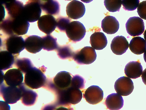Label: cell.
<instances>
[{
	"label": "cell",
	"instance_id": "6da1fadb",
	"mask_svg": "<svg viewBox=\"0 0 146 110\" xmlns=\"http://www.w3.org/2000/svg\"><path fill=\"white\" fill-rule=\"evenodd\" d=\"M59 100L61 103L70 107L71 104L75 105L80 102L82 97V93L79 89L70 87L60 89Z\"/></svg>",
	"mask_w": 146,
	"mask_h": 110
},
{
	"label": "cell",
	"instance_id": "7a4b0ae2",
	"mask_svg": "<svg viewBox=\"0 0 146 110\" xmlns=\"http://www.w3.org/2000/svg\"><path fill=\"white\" fill-rule=\"evenodd\" d=\"M46 77L39 69L32 67L25 74L24 81L27 86L36 89L43 86L45 83Z\"/></svg>",
	"mask_w": 146,
	"mask_h": 110
},
{
	"label": "cell",
	"instance_id": "3957f363",
	"mask_svg": "<svg viewBox=\"0 0 146 110\" xmlns=\"http://www.w3.org/2000/svg\"><path fill=\"white\" fill-rule=\"evenodd\" d=\"M96 57V54L94 48L90 46H85L74 51L72 59L78 64H89L95 60Z\"/></svg>",
	"mask_w": 146,
	"mask_h": 110
},
{
	"label": "cell",
	"instance_id": "277c9868",
	"mask_svg": "<svg viewBox=\"0 0 146 110\" xmlns=\"http://www.w3.org/2000/svg\"><path fill=\"white\" fill-rule=\"evenodd\" d=\"M65 32L69 40L75 43L83 38L86 31L82 23L78 21H73L68 25Z\"/></svg>",
	"mask_w": 146,
	"mask_h": 110
},
{
	"label": "cell",
	"instance_id": "5b68a950",
	"mask_svg": "<svg viewBox=\"0 0 146 110\" xmlns=\"http://www.w3.org/2000/svg\"><path fill=\"white\" fill-rule=\"evenodd\" d=\"M41 9L38 2L28 1L24 5L21 15L29 22H33L40 17Z\"/></svg>",
	"mask_w": 146,
	"mask_h": 110
},
{
	"label": "cell",
	"instance_id": "8992f818",
	"mask_svg": "<svg viewBox=\"0 0 146 110\" xmlns=\"http://www.w3.org/2000/svg\"><path fill=\"white\" fill-rule=\"evenodd\" d=\"M125 27L127 32L133 37L141 35L145 30L144 21L138 17H130L125 24Z\"/></svg>",
	"mask_w": 146,
	"mask_h": 110
},
{
	"label": "cell",
	"instance_id": "52a82bcc",
	"mask_svg": "<svg viewBox=\"0 0 146 110\" xmlns=\"http://www.w3.org/2000/svg\"><path fill=\"white\" fill-rule=\"evenodd\" d=\"M114 87L117 93L122 96L129 95L133 92L134 88L132 80L125 76L118 78L115 82Z\"/></svg>",
	"mask_w": 146,
	"mask_h": 110
},
{
	"label": "cell",
	"instance_id": "ba28073f",
	"mask_svg": "<svg viewBox=\"0 0 146 110\" xmlns=\"http://www.w3.org/2000/svg\"><path fill=\"white\" fill-rule=\"evenodd\" d=\"M102 89L98 86L92 85L89 87L83 94V97L90 104L95 105L100 102L103 98Z\"/></svg>",
	"mask_w": 146,
	"mask_h": 110
},
{
	"label": "cell",
	"instance_id": "9c48e42d",
	"mask_svg": "<svg viewBox=\"0 0 146 110\" xmlns=\"http://www.w3.org/2000/svg\"><path fill=\"white\" fill-rule=\"evenodd\" d=\"M86 11L84 4L79 1L73 0L67 5L66 11L68 17L71 19H77L83 16Z\"/></svg>",
	"mask_w": 146,
	"mask_h": 110
},
{
	"label": "cell",
	"instance_id": "30bf717a",
	"mask_svg": "<svg viewBox=\"0 0 146 110\" xmlns=\"http://www.w3.org/2000/svg\"><path fill=\"white\" fill-rule=\"evenodd\" d=\"M7 50L12 54H19L25 47V42L21 36L14 34L11 36L6 42Z\"/></svg>",
	"mask_w": 146,
	"mask_h": 110
},
{
	"label": "cell",
	"instance_id": "8fae6325",
	"mask_svg": "<svg viewBox=\"0 0 146 110\" xmlns=\"http://www.w3.org/2000/svg\"><path fill=\"white\" fill-rule=\"evenodd\" d=\"M56 20L52 15L47 14L40 17L37 22L39 29L42 32L48 35L55 30L56 26Z\"/></svg>",
	"mask_w": 146,
	"mask_h": 110
},
{
	"label": "cell",
	"instance_id": "7c38bea8",
	"mask_svg": "<svg viewBox=\"0 0 146 110\" xmlns=\"http://www.w3.org/2000/svg\"><path fill=\"white\" fill-rule=\"evenodd\" d=\"M4 78L8 85L13 87L21 85L23 80L21 71L17 68L10 69L7 71L4 75Z\"/></svg>",
	"mask_w": 146,
	"mask_h": 110
},
{
	"label": "cell",
	"instance_id": "4fadbf2b",
	"mask_svg": "<svg viewBox=\"0 0 146 110\" xmlns=\"http://www.w3.org/2000/svg\"><path fill=\"white\" fill-rule=\"evenodd\" d=\"M22 91L16 87L9 86L5 87L2 91V95L7 103L12 104L16 103L22 97Z\"/></svg>",
	"mask_w": 146,
	"mask_h": 110
},
{
	"label": "cell",
	"instance_id": "5bb4252c",
	"mask_svg": "<svg viewBox=\"0 0 146 110\" xmlns=\"http://www.w3.org/2000/svg\"><path fill=\"white\" fill-rule=\"evenodd\" d=\"M110 47L113 53L117 55H121L125 52L128 49L129 44L124 36H118L113 39Z\"/></svg>",
	"mask_w": 146,
	"mask_h": 110
},
{
	"label": "cell",
	"instance_id": "9a60e30c",
	"mask_svg": "<svg viewBox=\"0 0 146 110\" xmlns=\"http://www.w3.org/2000/svg\"><path fill=\"white\" fill-rule=\"evenodd\" d=\"M25 49L31 53H36L43 48L42 37L38 36H30L25 39Z\"/></svg>",
	"mask_w": 146,
	"mask_h": 110
},
{
	"label": "cell",
	"instance_id": "2e32d148",
	"mask_svg": "<svg viewBox=\"0 0 146 110\" xmlns=\"http://www.w3.org/2000/svg\"><path fill=\"white\" fill-rule=\"evenodd\" d=\"M70 73L62 71L58 73L53 79V82L59 89L67 88L70 86L73 76Z\"/></svg>",
	"mask_w": 146,
	"mask_h": 110
},
{
	"label": "cell",
	"instance_id": "e0dca14e",
	"mask_svg": "<svg viewBox=\"0 0 146 110\" xmlns=\"http://www.w3.org/2000/svg\"><path fill=\"white\" fill-rule=\"evenodd\" d=\"M143 72V67L139 60L129 62L126 65L124 69L126 75L132 79L140 77Z\"/></svg>",
	"mask_w": 146,
	"mask_h": 110
},
{
	"label": "cell",
	"instance_id": "ac0fdd59",
	"mask_svg": "<svg viewBox=\"0 0 146 110\" xmlns=\"http://www.w3.org/2000/svg\"><path fill=\"white\" fill-rule=\"evenodd\" d=\"M101 27L103 31L109 34L115 33L119 28V23L114 17L108 15L102 20Z\"/></svg>",
	"mask_w": 146,
	"mask_h": 110
},
{
	"label": "cell",
	"instance_id": "d6986e66",
	"mask_svg": "<svg viewBox=\"0 0 146 110\" xmlns=\"http://www.w3.org/2000/svg\"><path fill=\"white\" fill-rule=\"evenodd\" d=\"M124 101L121 95L117 93L109 95L106 98L104 104L107 108L110 110H118L123 105Z\"/></svg>",
	"mask_w": 146,
	"mask_h": 110
},
{
	"label": "cell",
	"instance_id": "ffe728a7",
	"mask_svg": "<svg viewBox=\"0 0 146 110\" xmlns=\"http://www.w3.org/2000/svg\"><path fill=\"white\" fill-rule=\"evenodd\" d=\"M29 25V22L21 15L13 19L12 28L15 34L22 35L27 33Z\"/></svg>",
	"mask_w": 146,
	"mask_h": 110
},
{
	"label": "cell",
	"instance_id": "44dd1931",
	"mask_svg": "<svg viewBox=\"0 0 146 110\" xmlns=\"http://www.w3.org/2000/svg\"><path fill=\"white\" fill-rule=\"evenodd\" d=\"M90 43L95 50H101L107 46L108 41L104 34L100 32H95L90 38Z\"/></svg>",
	"mask_w": 146,
	"mask_h": 110
},
{
	"label": "cell",
	"instance_id": "7402d4cb",
	"mask_svg": "<svg viewBox=\"0 0 146 110\" xmlns=\"http://www.w3.org/2000/svg\"><path fill=\"white\" fill-rule=\"evenodd\" d=\"M129 47L132 53L140 55L144 53L146 50V41L140 37H134L130 41Z\"/></svg>",
	"mask_w": 146,
	"mask_h": 110
},
{
	"label": "cell",
	"instance_id": "603a6c76",
	"mask_svg": "<svg viewBox=\"0 0 146 110\" xmlns=\"http://www.w3.org/2000/svg\"><path fill=\"white\" fill-rule=\"evenodd\" d=\"M3 5L8 14L13 18L21 15L24 6L23 3L19 0L7 3Z\"/></svg>",
	"mask_w": 146,
	"mask_h": 110
},
{
	"label": "cell",
	"instance_id": "cb8c5ba5",
	"mask_svg": "<svg viewBox=\"0 0 146 110\" xmlns=\"http://www.w3.org/2000/svg\"><path fill=\"white\" fill-rule=\"evenodd\" d=\"M40 6L41 9L48 14L57 15L60 13V5L56 0L43 1Z\"/></svg>",
	"mask_w": 146,
	"mask_h": 110
},
{
	"label": "cell",
	"instance_id": "d4e9b609",
	"mask_svg": "<svg viewBox=\"0 0 146 110\" xmlns=\"http://www.w3.org/2000/svg\"><path fill=\"white\" fill-rule=\"evenodd\" d=\"M14 56L9 51H1L0 52L1 70H5L11 68L14 62Z\"/></svg>",
	"mask_w": 146,
	"mask_h": 110
},
{
	"label": "cell",
	"instance_id": "484cf974",
	"mask_svg": "<svg viewBox=\"0 0 146 110\" xmlns=\"http://www.w3.org/2000/svg\"><path fill=\"white\" fill-rule=\"evenodd\" d=\"M43 49L48 51L57 49L58 46L56 38L49 34L42 37Z\"/></svg>",
	"mask_w": 146,
	"mask_h": 110
},
{
	"label": "cell",
	"instance_id": "4316f807",
	"mask_svg": "<svg viewBox=\"0 0 146 110\" xmlns=\"http://www.w3.org/2000/svg\"><path fill=\"white\" fill-rule=\"evenodd\" d=\"M57 49V55L60 59H72L74 51L69 45L60 46Z\"/></svg>",
	"mask_w": 146,
	"mask_h": 110
},
{
	"label": "cell",
	"instance_id": "83f0119b",
	"mask_svg": "<svg viewBox=\"0 0 146 110\" xmlns=\"http://www.w3.org/2000/svg\"><path fill=\"white\" fill-rule=\"evenodd\" d=\"M104 3L106 8L109 11H119L121 6L122 0H104Z\"/></svg>",
	"mask_w": 146,
	"mask_h": 110
},
{
	"label": "cell",
	"instance_id": "f1b7e54d",
	"mask_svg": "<svg viewBox=\"0 0 146 110\" xmlns=\"http://www.w3.org/2000/svg\"><path fill=\"white\" fill-rule=\"evenodd\" d=\"M13 19L10 17L3 21L1 23V29L3 32L8 35L11 36L15 34L12 28V24Z\"/></svg>",
	"mask_w": 146,
	"mask_h": 110
},
{
	"label": "cell",
	"instance_id": "f546056e",
	"mask_svg": "<svg viewBox=\"0 0 146 110\" xmlns=\"http://www.w3.org/2000/svg\"><path fill=\"white\" fill-rule=\"evenodd\" d=\"M86 82L83 77L78 74H76L73 76L70 86L82 90L85 87Z\"/></svg>",
	"mask_w": 146,
	"mask_h": 110
},
{
	"label": "cell",
	"instance_id": "4dcf8cb0",
	"mask_svg": "<svg viewBox=\"0 0 146 110\" xmlns=\"http://www.w3.org/2000/svg\"><path fill=\"white\" fill-rule=\"evenodd\" d=\"M36 95L32 91L22 92V101L27 105H31L34 103L36 97Z\"/></svg>",
	"mask_w": 146,
	"mask_h": 110
},
{
	"label": "cell",
	"instance_id": "1f68e13d",
	"mask_svg": "<svg viewBox=\"0 0 146 110\" xmlns=\"http://www.w3.org/2000/svg\"><path fill=\"white\" fill-rule=\"evenodd\" d=\"M139 3V0H122L123 9L127 11L135 10L138 7Z\"/></svg>",
	"mask_w": 146,
	"mask_h": 110
},
{
	"label": "cell",
	"instance_id": "d6a6232c",
	"mask_svg": "<svg viewBox=\"0 0 146 110\" xmlns=\"http://www.w3.org/2000/svg\"><path fill=\"white\" fill-rule=\"evenodd\" d=\"M56 20L57 28L62 32H65L67 27L72 21L71 18L67 17H60Z\"/></svg>",
	"mask_w": 146,
	"mask_h": 110
},
{
	"label": "cell",
	"instance_id": "836d02e7",
	"mask_svg": "<svg viewBox=\"0 0 146 110\" xmlns=\"http://www.w3.org/2000/svg\"><path fill=\"white\" fill-rule=\"evenodd\" d=\"M30 60L23 58L18 60L17 65L18 69L23 73H26L32 67Z\"/></svg>",
	"mask_w": 146,
	"mask_h": 110
},
{
	"label": "cell",
	"instance_id": "e575fe53",
	"mask_svg": "<svg viewBox=\"0 0 146 110\" xmlns=\"http://www.w3.org/2000/svg\"><path fill=\"white\" fill-rule=\"evenodd\" d=\"M137 12L141 18L146 20V1L139 3L137 8Z\"/></svg>",
	"mask_w": 146,
	"mask_h": 110
},
{
	"label": "cell",
	"instance_id": "d590c367",
	"mask_svg": "<svg viewBox=\"0 0 146 110\" xmlns=\"http://www.w3.org/2000/svg\"><path fill=\"white\" fill-rule=\"evenodd\" d=\"M141 78L143 82L146 85V68L143 72Z\"/></svg>",
	"mask_w": 146,
	"mask_h": 110
},
{
	"label": "cell",
	"instance_id": "8d00e7d4",
	"mask_svg": "<svg viewBox=\"0 0 146 110\" xmlns=\"http://www.w3.org/2000/svg\"><path fill=\"white\" fill-rule=\"evenodd\" d=\"M16 0H1V2L2 5L10 2H12Z\"/></svg>",
	"mask_w": 146,
	"mask_h": 110
},
{
	"label": "cell",
	"instance_id": "74e56055",
	"mask_svg": "<svg viewBox=\"0 0 146 110\" xmlns=\"http://www.w3.org/2000/svg\"><path fill=\"white\" fill-rule=\"evenodd\" d=\"M28 1H34L38 2L40 4V5L41 3H42L43 1L42 0H28Z\"/></svg>",
	"mask_w": 146,
	"mask_h": 110
},
{
	"label": "cell",
	"instance_id": "f35d334b",
	"mask_svg": "<svg viewBox=\"0 0 146 110\" xmlns=\"http://www.w3.org/2000/svg\"><path fill=\"white\" fill-rule=\"evenodd\" d=\"M86 3H89L91 1H92L93 0H80Z\"/></svg>",
	"mask_w": 146,
	"mask_h": 110
},
{
	"label": "cell",
	"instance_id": "ab89813d",
	"mask_svg": "<svg viewBox=\"0 0 146 110\" xmlns=\"http://www.w3.org/2000/svg\"><path fill=\"white\" fill-rule=\"evenodd\" d=\"M143 58L145 62L146 63V50H145L144 53Z\"/></svg>",
	"mask_w": 146,
	"mask_h": 110
},
{
	"label": "cell",
	"instance_id": "60d3db41",
	"mask_svg": "<svg viewBox=\"0 0 146 110\" xmlns=\"http://www.w3.org/2000/svg\"><path fill=\"white\" fill-rule=\"evenodd\" d=\"M143 35L144 38L146 41V29L144 32Z\"/></svg>",
	"mask_w": 146,
	"mask_h": 110
},
{
	"label": "cell",
	"instance_id": "b9f144b4",
	"mask_svg": "<svg viewBox=\"0 0 146 110\" xmlns=\"http://www.w3.org/2000/svg\"><path fill=\"white\" fill-rule=\"evenodd\" d=\"M43 1H49V0H42Z\"/></svg>",
	"mask_w": 146,
	"mask_h": 110
},
{
	"label": "cell",
	"instance_id": "7bdbcfd3",
	"mask_svg": "<svg viewBox=\"0 0 146 110\" xmlns=\"http://www.w3.org/2000/svg\"><path fill=\"white\" fill-rule=\"evenodd\" d=\"M65 1H71V0H65Z\"/></svg>",
	"mask_w": 146,
	"mask_h": 110
}]
</instances>
